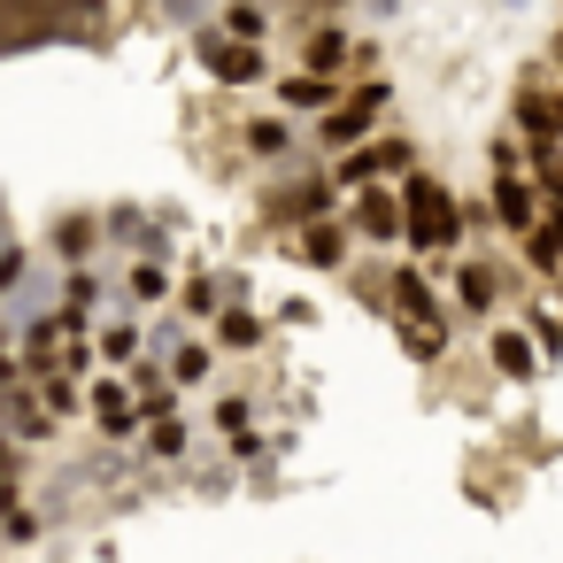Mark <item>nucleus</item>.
Here are the masks:
<instances>
[{
	"mask_svg": "<svg viewBox=\"0 0 563 563\" xmlns=\"http://www.w3.org/2000/svg\"><path fill=\"white\" fill-rule=\"evenodd\" d=\"M217 40H247V47H263V40H271V9H263V0H224Z\"/></svg>",
	"mask_w": 563,
	"mask_h": 563,
	"instance_id": "obj_20",
	"label": "nucleus"
},
{
	"mask_svg": "<svg viewBox=\"0 0 563 563\" xmlns=\"http://www.w3.org/2000/svg\"><path fill=\"white\" fill-rule=\"evenodd\" d=\"M363 9H371V16H394V9H401V0H363Z\"/></svg>",
	"mask_w": 563,
	"mask_h": 563,
	"instance_id": "obj_38",
	"label": "nucleus"
},
{
	"mask_svg": "<svg viewBox=\"0 0 563 563\" xmlns=\"http://www.w3.org/2000/svg\"><path fill=\"white\" fill-rule=\"evenodd\" d=\"M217 424H224V432H247V401L224 394V401H217Z\"/></svg>",
	"mask_w": 563,
	"mask_h": 563,
	"instance_id": "obj_35",
	"label": "nucleus"
},
{
	"mask_svg": "<svg viewBox=\"0 0 563 563\" xmlns=\"http://www.w3.org/2000/svg\"><path fill=\"white\" fill-rule=\"evenodd\" d=\"M525 317H532V324H525V340H532V355H540V363H548V355H563V324H555V309L540 301V309H525Z\"/></svg>",
	"mask_w": 563,
	"mask_h": 563,
	"instance_id": "obj_26",
	"label": "nucleus"
},
{
	"mask_svg": "<svg viewBox=\"0 0 563 563\" xmlns=\"http://www.w3.org/2000/svg\"><path fill=\"white\" fill-rule=\"evenodd\" d=\"M0 340H9V317H0Z\"/></svg>",
	"mask_w": 563,
	"mask_h": 563,
	"instance_id": "obj_40",
	"label": "nucleus"
},
{
	"mask_svg": "<svg viewBox=\"0 0 563 563\" xmlns=\"http://www.w3.org/2000/svg\"><path fill=\"white\" fill-rule=\"evenodd\" d=\"M394 201H401V240H409V255H417V263H440V255H455V240H463V209H455L448 178H432V170H409V178L394 186Z\"/></svg>",
	"mask_w": 563,
	"mask_h": 563,
	"instance_id": "obj_2",
	"label": "nucleus"
},
{
	"mask_svg": "<svg viewBox=\"0 0 563 563\" xmlns=\"http://www.w3.org/2000/svg\"><path fill=\"white\" fill-rule=\"evenodd\" d=\"M294 263H301V271H340V263H347V224H340V217L301 224V232H294Z\"/></svg>",
	"mask_w": 563,
	"mask_h": 563,
	"instance_id": "obj_12",
	"label": "nucleus"
},
{
	"mask_svg": "<svg viewBox=\"0 0 563 563\" xmlns=\"http://www.w3.org/2000/svg\"><path fill=\"white\" fill-rule=\"evenodd\" d=\"M9 494H16V486H9V478H0V501H9Z\"/></svg>",
	"mask_w": 563,
	"mask_h": 563,
	"instance_id": "obj_39",
	"label": "nucleus"
},
{
	"mask_svg": "<svg viewBox=\"0 0 563 563\" xmlns=\"http://www.w3.org/2000/svg\"><path fill=\"white\" fill-rule=\"evenodd\" d=\"M140 440H147V455H155V463H178V455L194 448V432H186L178 417H155V424H140Z\"/></svg>",
	"mask_w": 563,
	"mask_h": 563,
	"instance_id": "obj_24",
	"label": "nucleus"
},
{
	"mask_svg": "<svg viewBox=\"0 0 563 563\" xmlns=\"http://www.w3.org/2000/svg\"><path fill=\"white\" fill-rule=\"evenodd\" d=\"M109 0H0V55L55 47V40H101Z\"/></svg>",
	"mask_w": 563,
	"mask_h": 563,
	"instance_id": "obj_1",
	"label": "nucleus"
},
{
	"mask_svg": "<svg viewBox=\"0 0 563 563\" xmlns=\"http://www.w3.org/2000/svg\"><path fill=\"white\" fill-rule=\"evenodd\" d=\"M378 109H386V78H363L355 93H340V101L317 117V155H347V147H363L371 124H378Z\"/></svg>",
	"mask_w": 563,
	"mask_h": 563,
	"instance_id": "obj_4",
	"label": "nucleus"
},
{
	"mask_svg": "<svg viewBox=\"0 0 563 563\" xmlns=\"http://www.w3.org/2000/svg\"><path fill=\"white\" fill-rule=\"evenodd\" d=\"M194 55H201V70H209L217 86H232V93L271 78V55H263V47H247V40H217V32H201V47H194Z\"/></svg>",
	"mask_w": 563,
	"mask_h": 563,
	"instance_id": "obj_6",
	"label": "nucleus"
},
{
	"mask_svg": "<svg viewBox=\"0 0 563 563\" xmlns=\"http://www.w3.org/2000/svg\"><path fill=\"white\" fill-rule=\"evenodd\" d=\"M448 278H455L463 317H494V309H501V263H494V255H463Z\"/></svg>",
	"mask_w": 563,
	"mask_h": 563,
	"instance_id": "obj_10",
	"label": "nucleus"
},
{
	"mask_svg": "<svg viewBox=\"0 0 563 563\" xmlns=\"http://www.w3.org/2000/svg\"><path fill=\"white\" fill-rule=\"evenodd\" d=\"M486 355H494V371H501V378H517V386H525V378H540V355H532V340H525L517 324H494V332H486Z\"/></svg>",
	"mask_w": 563,
	"mask_h": 563,
	"instance_id": "obj_15",
	"label": "nucleus"
},
{
	"mask_svg": "<svg viewBox=\"0 0 563 563\" xmlns=\"http://www.w3.org/2000/svg\"><path fill=\"white\" fill-rule=\"evenodd\" d=\"M278 101H286V109H301V117H324V109L340 101V78H317V70H294V78H278Z\"/></svg>",
	"mask_w": 563,
	"mask_h": 563,
	"instance_id": "obj_17",
	"label": "nucleus"
},
{
	"mask_svg": "<svg viewBox=\"0 0 563 563\" xmlns=\"http://www.w3.org/2000/svg\"><path fill=\"white\" fill-rule=\"evenodd\" d=\"M386 309H394L401 324H448V317H440V294H432V278H424L417 263H401V271L386 278Z\"/></svg>",
	"mask_w": 563,
	"mask_h": 563,
	"instance_id": "obj_11",
	"label": "nucleus"
},
{
	"mask_svg": "<svg viewBox=\"0 0 563 563\" xmlns=\"http://www.w3.org/2000/svg\"><path fill=\"white\" fill-rule=\"evenodd\" d=\"M101 301V278H93V263L86 271H63V309H93Z\"/></svg>",
	"mask_w": 563,
	"mask_h": 563,
	"instance_id": "obj_30",
	"label": "nucleus"
},
{
	"mask_svg": "<svg viewBox=\"0 0 563 563\" xmlns=\"http://www.w3.org/2000/svg\"><path fill=\"white\" fill-rule=\"evenodd\" d=\"M317 217H340V194H332L324 170H301V178H286V186L263 194V224H278V232H301Z\"/></svg>",
	"mask_w": 563,
	"mask_h": 563,
	"instance_id": "obj_5",
	"label": "nucleus"
},
{
	"mask_svg": "<svg viewBox=\"0 0 563 563\" xmlns=\"http://www.w3.org/2000/svg\"><path fill=\"white\" fill-rule=\"evenodd\" d=\"M140 355V317H124V324H93V363L101 371H124Z\"/></svg>",
	"mask_w": 563,
	"mask_h": 563,
	"instance_id": "obj_21",
	"label": "nucleus"
},
{
	"mask_svg": "<svg viewBox=\"0 0 563 563\" xmlns=\"http://www.w3.org/2000/svg\"><path fill=\"white\" fill-rule=\"evenodd\" d=\"M509 117H517V147H525V163H532V178L540 170H555V140H563V109H555V86H548V63H532L525 78H517V93H509Z\"/></svg>",
	"mask_w": 563,
	"mask_h": 563,
	"instance_id": "obj_3",
	"label": "nucleus"
},
{
	"mask_svg": "<svg viewBox=\"0 0 563 563\" xmlns=\"http://www.w3.org/2000/svg\"><path fill=\"white\" fill-rule=\"evenodd\" d=\"M9 386H32V378H24V355L0 340V394H9Z\"/></svg>",
	"mask_w": 563,
	"mask_h": 563,
	"instance_id": "obj_34",
	"label": "nucleus"
},
{
	"mask_svg": "<svg viewBox=\"0 0 563 563\" xmlns=\"http://www.w3.org/2000/svg\"><path fill=\"white\" fill-rule=\"evenodd\" d=\"M517 240H525V271H532V278H555V263H563V224H555V209H548L532 232H517Z\"/></svg>",
	"mask_w": 563,
	"mask_h": 563,
	"instance_id": "obj_19",
	"label": "nucleus"
},
{
	"mask_svg": "<svg viewBox=\"0 0 563 563\" xmlns=\"http://www.w3.org/2000/svg\"><path fill=\"white\" fill-rule=\"evenodd\" d=\"M217 301H224V286H217V278H201V271L178 286V309H186V317H217Z\"/></svg>",
	"mask_w": 563,
	"mask_h": 563,
	"instance_id": "obj_27",
	"label": "nucleus"
},
{
	"mask_svg": "<svg viewBox=\"0 0 563 563\" xmlns=\"http://www.w3.org/2000/svg\"><path fill=\"white\" fill-rule=\"evenodd\" d=\"M347 232H355V240H371V247H386V240H401V201H394V186H386V178H371V186H355V209H347Z\"/></svg>",
	"mask_w": 563,
	"mask_h": 563,
	"instance_id": "obj_7",
	"label": "nucleus"
},
{
	"mask_svg": "<svg viewBox=\"0 0 563 563\" xmlns=\"http://www.w3.org/2000/svg\"><path fill=\"white\" fill-rule=\"evenodd\" d=\"M0 540H40V517L9 494V501H0Z\"/></svg>",
	"mask_w": 563,
	"mask_h": 563,
	"instance_id": "obj_31",
	"label": "nucleus"
},
{
	"mask_svg": "<svg viewBox=\"0 0 563 563\" xmlns=\"http://www.w3.org/2000/svg\"><path fill=\"white\" fill-rule=\"evenodd\" d=\"M240 147H247L255 163H286V155L301 147V132H294L286 117H247V124H240Z\"/></svg>",
	"mask_w": 563,
	"mask_h": 563,
	"instance_id": "obj_14",
	"label": "nucleus"
},
{
	"mask_svg": "<svg viewBox=\"0 0 563 563\" xmlns=\"http://www.w3.org/2000/svg\"><path fill=\"white\" fill-rule=\"evenodd\" d=\"M86 401H93V417H101V440H117V448H132V440H140V409H132V386H124L117 371H101Z\"/></svg>",
	"mask_w": 563,
	"mask_h": 563,
	"instance_id": "obj_9",
	"label": "nucleus"
},
{
	"mask_svg": "<svg viewBox=\"0 0 563 563\" xmlns=\"http://www.w3.org/2000/svg\"><path fill=\"white\" fill-rule=\"evenodd\" d=\"M55 255H63V271H86V263L101 255V217H86V209L70 217V209H63V217H55Z\"/></svg>",
	"mask_w": 563,
	"mask_h": 563,
	"instance_id": "obj_13",
	"label": "nucleus"
},
{
	"mask_svg": "<svg viewBox=\"0 0 563 563\" xmlns=\"http://www.w3.org/2000/svg\"><path fill=\"white\" fill-rule=\"evenodd\" d=\"M401 347H409L417 363H440V355H448V324H401Z\"/></svg>",
	"mask_w": 563,
	"mask_h": 563,
	"instance_id": "obj_28",
	"label": "nucleus"
},
{
	"mask_svg": "<svg viewBox=\"0 0 563 563\" xmlns=\"http://www.w3.org/2000/svg\"><path fill=\"white\" fill-rule=\"evenodd\" d=\"M324 9H347V0H324Z\"/></svg>",
	"mask_w": 563,
	"mask_h": 563,
	"instance_id": "obj_41",
	"label": "nucleus"
},
{
	"mask_svg": "<svg viewBox=\"0 0 563 563\" xmlns=\"http://www.w3.org/2000/svg\"><path fill=\"white\" fill-rule=\"evenodd\" d=\"M371 163H378V178L394 186V178L417 170V147H409V140H371Z\"/></svg>",
	"mask_w": 563,
	"mask_h": 563,
	"instance_id": "obj_25",
	"label": "nucleus"
},
{
	"mask_svg": "<svg viewBox=\"0 0 563 563\" xmlns=\"http://www.w3.org/2000/svg\"><path fill=\"white\" fill-rule=\"evenodd\" d=\"M347 47H355V40H347L340 24H309V32H301V70H317V78H340Z\"/></svg>",
	"mask_w": 563,
	"mask_h": 563,
	"instance_id": "obj_16",
	"label": "nucleus"
},
{
	"mask_svg": "<svg viewBox=\"0 0 563 563\" xmlns=\"http://www.w3.org/2000/svg\"><path fill=\"white\" fill-rule=\"evenodd\" d=\"M40 409H47L55 424H63V417H78V409H86L78 378H70V371H40Z\"/></svg>",
	"mask_w": 563,
	"mask_h": 563,
	"instance_id": "obj_23",
	"label": "nucleus"
},
{
	"mask_svg": "<svg viewBox=\"0 0 563 563\" xmlns=\"http://www.w3.org/2000/svg\"><path fill=\"white\" fill-rule=\"evenodd\" d=\"M163 294H170V271H163V263H132V301H140V309H155Z\"/></svg>",
	"mask_w": 563,
	"mask_h": 563,
	"instance_id": "obj_29",
	"label": "nucleus"
},
{
	"mask_svg": "<svg viewBox=\"0 0 563 563\" xmlns=\"http://www.w3.org/2000/svg\"><path fill=\"white\" fill-rule=\"evenodd\" d=\"M209 371H217V347H209V340H178V355H170L163 378H170V386H201Z\"/></svg>",
	"mask_w": 563,
	"mask_h": 563,
	"instance_id": "obj_22",
	"label": "nucleus"
},
{
	"mask_svg": "<svg viewBox=\"0 0 563 563\" xmlns=\"http://www.w3.org/2000/svg\"><path fill=\"white\" fill-rule=\"evenodd\" d=\"M24 271H32V263H24V247H16V240H0V294H16V286H24Z\"/></svg>",
	"mask_w": 563,
	"mask_h": 563,
	"instance_id": "obj_32",
	"label": "nucleus"
},
{
	"mask_svg": "<svg viewBox=\"0 0 563 563\" xmlns=\"http://www.w3.org/2000/svg\"><path fill=\"white\" fill-rule=\"evenodd\" d=\"M486 209H494V224L517 240V232H532L548 209H540V194H532V178H517V170H494V186H486Z\"/></svg>",
	"mask_w": 563,
	"mask_h": 563,
	"instance_id": "obj_8",
	"label": "nucleus"
},
{
	"mask_svg": "<svg viewBox=\"0 0 563 563\" xmlns=\"http://www.w3.org/2000/svg\"><path fill=\"white\" fill-rule=\"evenodd\" d=\"M217 347H232V355H247V347H263V317L247 309V301H217Z\"/></svg>",
	"mask_w": 563,
	"mask_h": 563,
	"instance_id": "obj_18",
	"label": "nucleus"
},
{
	"mask_svg": "<svg viewBox=\"0 0 563 563\" xmlns=\"http://www.w3.org/2000/svg\"><path fill=\"white\" fill-rule=\"evenodd\" d=\"M486 163H494V170H525V147H517L509 132H494V140H486Z\"/></svg>",
	"mask_w": 563,
	"mask_h": 563,
	"instance_id": "obj_33",
	"label": "nucleus"
},
{
	"mask_svg": "<svg viewBox=\"0 0 563 563\" xmlns=\"http://www.w3.org/2000/svg\"><path fill=\"white\" fill-rule=\"evenodd\" d=\"M201 9H209V0H170V16H178V24H194Z\"/></svg>",
	"mask_w": 563,
	"mask_h": 563,
	"instance_id": "obj_37",
	"label": "nucleus"
},
{
	"mask_svg": "<svg viewBox=\"0 0 563 563\" xmlns=\"http://www.w3.org/2000/svg\"><path fill=\"white\" fill-rule=\"evenodd\" d=\"M16 471H24V455H16L9 440H0V478H9V486H16Z\"/></svg>",
	"mask_w": 563,
	"mask_h": 563,
	"instance_id": "obj_36",
	"label": "nucleus"
}]
</instances>
